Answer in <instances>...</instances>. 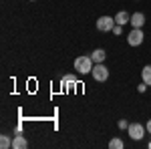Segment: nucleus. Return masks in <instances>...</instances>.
Listing matches in <instances>:
<instances>
[{
  "label": "nucleus",
  "mask_w": 151,
  "mask_h": 149,
  "mask_svg": "<svg viewBox=\"0 0 151 149\" xmlns=\"http://www.w3.org/2000/svg\"><path fill=\"white\" fill-rule=\"evenodd\" d=\"M93 58L91 55H83V57H77L75 58V71L77 73H81V75H89L91 71H93Z\"/></svg>",
  "instance_id": "1"
},
{
  "label": "nucleus",
  "mask_w": 151,
  "mask_h": 149,
  "mask_svg": "<svg viewBox=\"0 0 151 149\" xmlns=\"http://www.w3.org/2000/svg\"><path fill=\"white\" fill-rule=\"evenodd\" d=\"M127 133H129V137L133 139V141H141V139L145 137L147 129H145V125H141V123H129Z\"/></svg>",
  "instance_id": "2"
},
{
  "label": "nucleus",
  "mask_w": 151,
  "mask_h": 149,
  "mask_svg": "<svg viewBox=\"0 0 151 149\" xmlns=\"http://www.w3.org/2000/svg\"><path fill=\"white\" fill-rule=\"evenodd\" d=\"M115 24H117L115 18H111V16H99L97 22H95V26H97L99 32H111Z\"/></svg>",
  "instance_id": "3"
},
{
  "label": "nucleus",
  "mask_w": 151,
  "mask_h": 149,
  "mask_svg": "<svg viewBox=\"0 0 151 149\" xmlns=\"http://www.w3.org/2000/svg\"><path fill=\"white\" fill-rule=\"evenodd\" d=\"M91 75H93V79L97 81V83H105V81L109 79V69L105 67L103 63H95Z\"/></svg>",
  "instance_id": "4"
},
{
  "label": "nucleus",
  "mask_w": 151,
  "mask_h": 149,
  "mask_svg": "<svg viewBox=\"0 0 151 149\" xmlns=\"http://www.w3.org/2000/svg\"><path fill=\"white\" fill-rule=\"evenodd\" d=\"M143 38H145L143 28H131V32L127 35V45L129 46H139V45H143Z\"/></svg>",
  "instance_id": "5"
},
{
  "label": "nucleus",
  "mask_w": 151,
  "mask_h": 149,
  "mask_svg": "<svg viewBox=\"0 0 151 149\" xmlns=\"http://www.w3.org/2000/svg\"><path fill=\"white\" fill-rule=\"evenodd\" d=\"M28 147V141L24 135H20V129L16 131V135L12 137V149H26Z\"/></svg>",
  "instance_id": "6"
},
{
  "label": "nucleus",
  "mask_w": 151,
  "mask_h": 149,
  "mask_svg": "<svg viewBox=\"0 0 151 149\" xmlns=\"http://www.w3.org/2000/svg\"><path fill=\"white\" fill-rule=\"evenodd\" d=\"M131 26L133 28H143V24H145V14L143 12H135V14H131Z\"/></svg>",
  "instance_id": "7"
},
{
  "label": "nucleus",
  "mask_w": 151,
  "mask_h": 149,
  "mask_svg": "<svg viewBox=\"0 0 151 149\" xmlns=\"http://www.w3.org/2000/svg\"><path fill=\"white\" fill-rule=\"evenodd\" d=\"M60 87H65V89H69V87H77V75H63V79H60Z\"/></svg>",
  "instance_id": "8"
},
{
  "label": "nucleus",
  "mask_w": 151,
  "mask_h": 149,
  "mask_svg": "<svg viewBox=\"0 0 151 149\" xmlns=\"http://www.w3.org/2000/svg\"><path fill=\"white\" fill-rule=\"evenodd\" d=\"M115 22L121 24V26H125V24L131 22V14H129V12H125V10L117 12V14H115Z\"/></svg>",
  "instance_id": "9"
},
{
  "label": "nucleus",
  "mask_w": 151,
  "mask_h": 149,
  "mask_svg": "<svg viewBox=\"0 0 151 149\" xmlns=\"http://www.w3.org/2000/svg\"><path fill=\"white\" fill-rule=\"evenodd\" d=\"M91 58H93V63H103L105 58H107V53H105V48H95L93 55H91Z\"/></svg>",
  "instance_id": "10"
},
{
  "label": "nucleus",
  "mask_w": 151,
  "mask_h": 149,
  "mask_svg": "<svg viewBox=\"0 0 151 149\" xmlns=\"http://www.w3.org/2000/svg\"><path fill=\"white\" fill-rule=\"evenodd\" d=\"M141 81L147 83V85L151 87V65H145V67L141 69Z\"/></svg>",
  "instance_id": "11"
},
{
  "label": "nucleus",
  "mask_w": 151,
  "mask_h": 149,
  "mask_svg": "<svg viewBox=\"0 0 151 149\" xmlns=\"http://www.w3.org/2000/svg\"><path fill=\"white\" fill-rule=\"evenodd\" d=\"M0 147L2 149H12V139L8 135H0Z\"/></svg>",
  "instance_id": "12"
},
{
  "label": "nucleus",
  "mask_w": 151,
  "mask_h": 149,
  "mask_svg": "<svg viewBox=\"0 0 151 149\" xmlns=\"http://www.w3.org/2000/svg\"><path fill=\"white\" fill-rule=\"evenodd\" d=\"M123 147H125V143H123L119 137H113L111 141H109V149H123Z\"/></svg>",
  "instance_id": "13"
},
{
  "label": "nucleus",
  "mask_w": 151,
  "mask_h": 149,
  "mask_svg": "<svg viewBox=\"0 0 151 149\" xmlns=\"http://www.w3.org/2000/svg\"><path fill=\"white\" fill-rule=\"evenodd\" d=\"M111 32H113V35H117V36H119V35H121V32H123V26H121V24H115Z\"/></svg>",
  "instance_id": "14"
},
{
  "label": "nucleus",
  "mask_w": 151,
  "mask_h": 149,
  "mask_svg": "<svg viewBox=\"0 0 151 149\" xmlns=\"http://www.w3.org/2000/svg\"><path fill=\"white\" fill-rule=\"evenodd\" d=\"M147 87H149V85H147V83H143V81H141L139 85H137V91H139V93H145V91H147Z\"/></svg>",
  "instance_id": "15"
},
{
  "label": "nucleus",
  "mask_w": 151,
  "mask_h": 149,
  "mask_svg": "<svg viewBox=\"0 0 151 149\" xmlns=\"http://www.w3.org/2000/svg\"><path fill=\"white\" fill-rule=\"evenodd\" d=\"M117 127H119V129H127V127H129V123L125 121V119H119V123H117Z\"/></svg>",
  "instance_id": "16"
},
{
  "label": "nucleus",
  "mask_w": 151,
  "mask_h": 149,
  "mask_svg": "<svg viewBox=\"0 0 151 149\" xmlns=\"http://www.w3.org/2000/svg\"><path fill=\"white\" fill-rule=\"evenodd\" d=\"M145 129H147V133H149V135H151V119H149V121H147V123H145Z\"/></svg>",
  "instance_id": "17"
},
{
  "label": "nucleus",
  "mask_w": 151,
  "mask_h": 149,
  "mask_svg": "<svg viewBox=\"0 0 151 149\" xmlns=\"http://www.w3.org/2000/svg\"><path fill=\"white\" fill-rule=\"evenodd\" d=\"M147 147H149V149H151V141H149V145H147Z\"/></svg>",
  "instance_id": "18"
},
{
  "label": "nucleus",
  "mask_w": 151,
  "mask_h": 149,
  "mask_svg": "<svg viewBox=\"0 0 151 149\" xmlns=\"http://www.w3.org/2000/svg\"><path fill=\"white\" fill-rule=\"evenodd\" d=\"M30 2H35V0H30Z\"/></svg>",
  "instance_id": "19"
}]
</instances>
